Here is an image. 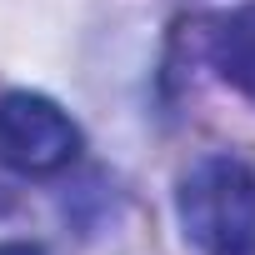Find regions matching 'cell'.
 Masks as SVG:
<instances>
[{
	"instance_id": "6da1fadb",
	"label": "cell",
	"mask_w": 255,
	"mask_h": 255,
	"mask_svg": "<svg viewBox=\"0 0 255 255\" xmlns=\"http://www.w3.org/2000/svg\"><path fill=\"white\" fill-rule=\"evenodd\" d=\"M175 220L200 255H255V165L230 150L200 155L175 180Z\"/></svg>"
},
{
	"instance_id": "3957f363",
	"label": "cell",
	"mask_w": 255,
	"mask_h": 255,
	"mask_svg": "<svg viewBox=\"0 0 255 255\" xmlns=\"http://www.w3.org/2000/svg\"><path fill=\"white\" fill-rule=\"evenodd\" d=\"M205 60L230 90L255 100V5H235L205 20Z\"/></svg>"
},
{
	"instance_id": "7a4b0ae2",
	"label": "cell",
	"mask_w": 255,
	"mask_h": 255,
	"mask_svg": "<svg viewBox=\"0 0 255 255\" xmlns=\"http://www.w3.org/2000/svg\"><path fill=\"white\" fill-rule=\"evenodd\" d=\"M80 150H85L80 125L50 95H35V90H5L0 95V165L5 170L55 175V170L75 165Z\"/></svg>"
},
{
	"instance_id": "277c9868",
	"label": "cell",
	"mask_w": 255,
	"mask_h": 255,
	"mask_svg": "<svg viewBox=\"0 0 255 255\" xmlns=\"http://www.w3.org/2000/svg\"><path fill=\"white\" fill-rule=\"evenodd\" d=\"M0 255H45V250H40V245H25V240H5Z\"/></svg>"
}]
</instances>
